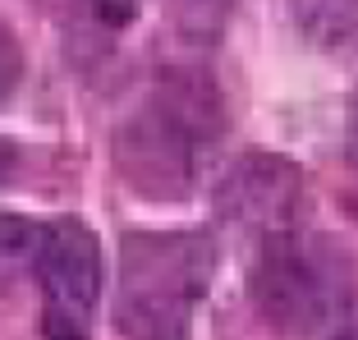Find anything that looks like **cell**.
Listing matches in <instances>:
<instances>
[{"label": "cell", "instance_id": "cell-2", "mask_svg": "<svg viewBox=\"0 0 358 340\" xmlns=\"http://www.w3.org/2000/svg\"><path fill=\"white\" fill-rule=\"evenodd\" d=\"M248 299L280 336H322L358 299L354 257L340 239L317 234L308 225L262 234L248 262Z\"/></svg>", "mask_w": 358, "mask_h": 340}, {"label": "cell", "instance_id": "cell-12", "mask_svg": "<svg viewBox=\"0 0 358 340\" xmlns=\"http://www.w3.org/2000/svg\"><path fill=\"white\" fill-rule=\"evenodd\" d=\"M202 5H207V0H202Z\"/></svg>", "mask_w": 358, "mask_h": 340}, {"label": "cell", "instance_id": "cell-1", "mask_svg": "<svg viewBox=\"0 0 358 340\" xmlns=\"http://www.w3.org/2000/svg\"><path fill=\"white\" fill-rule=\"evenodd\" d=\"M225 134L221 92L207 74H170L143 97V106L124 120L115 157L124 180L138 193L161 202L189 198L207 157Z\"/></svg>", "mask_w": 358, "mask_h": 340}, {"label": "cell", "instance_id": "cell-3", "mask_svg": "<svg viewBox=\"0 0 358 340\" xmlns=\"http://www.w3.org/2000/svg\"><path fill=\"white\" fill-rule=\"evenodd\" d=\"M216 276L207 230H134L120 244L115 322L124 340H189L193 309Z\"/></svg>", "mask_w": 358, "mask_h": 340}, {"label": "cell", "instance_id": "cell-7", "mask_svg": "<svg viewBox=\"0 0 358 340\" xmlns=\"http://www.w3.org/2000/svg\"><path fill=\"white\" fill-rule=\"evenodd\" d=\"M37 234H42V225L23 221V216H0V267L32 262V253H37Z\"/></svg>", "mask_w": 358, "mask_h": 340}, {"label": "cell", "instance_id": "cell-8", "mask_svg": "<svg viewBox=\"0 0 358 340\" xmlns=\"http://www.w3.org/2000/svg\"><path fill=\"white\" fill-rule=\"evenodd\" d=\"M19 78H23V46H19V37H14V28L0 19V106L14 97Z\"/></svg>", "mask_w": 358, "mask_h": 340}, {"label": "cell", "instance_id": "cell-11", "mask_svg": "<svg viewBox=\"0 0 358 340\" xmlns=\"http://www.w3.org/2000/svg\"><path fill=\"white\" fill-rule=\"evenodd\" d=\"M336 340H358V322H349V327H345V331H340V336H336Z\"/></svg>", "mask_w": 358, "mask_h": 340}, {"label": "cell", "instance_id": "cell-9", "mask_svg": "<svg viewBox=\"0 0 358 340\" xmlns=\"http://www.w3.org/2000/svg\"><path fill=\"white\" fill-rule=\"evenodd\" d=\"M345 157H349V166H354V175H358V92H354V101H349V125H345Z\"/></svg>", "mask_w": 358, "mask_h": 340}, {"label": "cell", "instance_id": "cell-5", "mask_svg": "<svg viewBox=\"0 0 358 340\" xmlns=\"http://www.w3.org/2000/svg\"><path fill=\"white\" fill-rule=\"evenodd\" d=\"M216 212L225 225L262 239V234L299 230L313 212V193H308L303 170L289 157L243 152L216 184Z\"/></svg>", "mask_w": 358, "mask_h": 340}, {"label": "cell", "instance_id": "cell-6", "mask_svg": "<svg viewBox=\"0 0 358 340\" xmlns=\"http://www.w3.org/2000/svg\"><path fill=\"white\" fill-rule=\"evenodd\" d=\"M303 42L327 55H358V0H289Z\"/></svg>", "mask_w": 358, "mask_h": 340}, {"label": "cell", "instance_id": "cell-10", "mask_svg": "<svg viewBox=\"0 0 358 340\" xmlns=\"http://www.w3.org/2000/svg\"><path fill=\"white\" fill-rule=\"evenodd\" d=\"M14 166H19V148H14L10 139H0V180H5Z\"/></svg>", "mask_w": 358, "mask_h": 340}, {"label": "cell", "instance_id": "cell-4", "mask_svg": "<svg viewBox=\"0 0 358 340\" xmlns=\"http://www.w3.org/2000/svg\"><path fill=\"white\" fill-rule=\"evenodd\" d=\"M37 281L46 299V336L87 340L96 299H101V244L83 221H55L37 234Z\"/></svg>", "mask_w": 358, "mask_h": 340}]
</instances>
